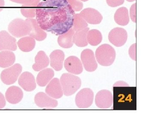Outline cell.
Segmentation results:
<instances>
[{"label": "cell", "instance_id": "12", "mask_svg": "<svg viewBox=\"0 0 154 115\" xmlns=\"http://www.w3.org/2000/svg\"><path fill=\"white\" fill-rule=\"evenodd\" d=\"M64 64L67 71L72 74H80L83 71L82 63L76 56L68 57L65 60Z\"/></svg>", "mask_w": 154, "mask_h": 115}, {"label": "cell", "instance_id": "35", "mask_svg": "<svg viewBox=\"0 0 154 115\" xmlns=\"http://www.w3.org/2000/svg\"><path fill=\"white\" fill-rule=\"evenodd\" d=\"M128 84L123 81H118L114 84L113 87H128Z\"/></svg>", "mask_w": 154, "mask_h": 115}, {"label": "cell", "instance_id": "18", "mask_svg": "<svg viewBox=\"0 0 154 115\" xmlns=\"http://www.w3.org/2000/svg\"><path fill=\"white\" fill-rule=\"evenodd\" d=\"M65 54L62 50L56 49L53 51L50 55V65L57 71H60L63 68Z\"/></svg>", "mask_w": 154, "mask_h": 115}, {"label": "cell", "instance_id": "13", "mask_svg": "<svg viewBox=\"0 0 154 115\" xmlns=\"http://www.w3.org/2000/svg\"><path fill=\"white\" fill-rule=\"evenodd\" d=\"M18 82L19 85L26 91H32L36 88L35 78L32 73L28 72H25L21 75Z\"/></svg>", "mask_w": 154, "mask_h": 115}, {"label": "cell", "instance_id": "9", "mask_svg": "<svg viewBox=\"0 0 154 115\" xmlns=\"http://www.w3.org/2000/svg\"><path fill=\"white\" fill-rule=\"evenodd\" d=\"M81 58L86 71L92 72L97 69L98 64L93 50L89 49H84L81 53Z\"/></svg>", "mask_w": 154, "mask_h": 115}, {"label": "cell", "instance_id": "38", "mask_svg": "<svg viewBox=\"0 0 154 115\" xmlns=\"http://www.w3.org/2000/svg\"><path fill=\"white\" fill-rule=\"evenodd\" d=\"M80 1H82L86 2L87 1H89V0H80Z\"/></svg>", "mask_w": 154, "mask_h": 115}, {"label": "cell", "instance_id": "15", "mask_svg": "<svg viewBox=\"0 0 154 115\" xmlns=\"http://www.w3.org/2000/svg\"><path fill=\"white\" fill-rule=\"evenodd\" d=\"M34 100L36 105L39 108H55L58 105V102L56 100L43 92L36 94Z\"/></svg>", "mask_w": 154, "mask_h": 115}, {"label": "cell", "instance_id": "37", "mask_svg": "<svg viewBox=\"0 0 154 115\" xmlns=\"http://www.w3.org/2000/svg\"><path fill=\"white\" fill-rule=\"evenodd\" d=\"M127 1H128V2H131L134 1H135L136 0H126Z\"/></svg>", "mask_w": 154, "mask_h": 115}, {"label": "cell", "instance_id": "14", "mask_svg": "<svg viewBox=\"0 0 154 115\" xmlns=\"http://www.w3.org/2000/svg\"><path fill=\"white\" fill-rule=\"evenodd\" d=\"M45 92L52 98H61L63 96V93L60 80L57 78L51 80L46 87Z\"/></svg>", "mask_w": 154, "mask_h": 115}, {"label": "cell", "instance_id": "10", "mask_svg": "<svg viewBox=\"0 0 154 115\" xmlns=\"http://www.w3.org/2000/svg\"><path fill=\"white\" fill-rule=\"evenodd\" d=\"M29 28L28 36L38 41H42L47 37V33L39 27L37 21L32 18L25 20Z\"/></svg>", "mask_w": 154, "mask_h": 115}, {"label": "cell", "instance_id": "30", "mask_svg": "<svg viewBox=\"0 0 154 115\" xmlns=\"http://www.w3.org/2000/svg\"><path fill=\"white\" fill-rule=\"evenodd\" d=\"M106 1L108 6L112 7H115L123 4L125 0H106Z\"/></svg>", "mask_w": 154, "mask_h": 115}, {"label": "cell", "instance_id": "27", "mask_svg": "<svg viewBox=\"0 0 154 115\" xmlns=\"http://www.w3.org/2000/svg\"><path fill=\"white\" fill-rule=\"evenodd\" d=\"M102 40V33L99 30L93 29L89 30L87 34L88 43L93 46H97Z\"/></svg>", "mask_w": 154, "mask_h": 115}, {"label": "cell", "instance_id": "1", "mask_svg": "<svg viewBox=\"0 0 154 115\" xmlns=\"http://www.w3.org/2000/svg\"><path fill=\"white\" fill-rule=\"evenodd\" d=\"M75 15L66 0H44L36 7V21L39 27L56 36L72 28Z\"/></svg>", "mask_w": 154, "mask_h": 115}, {"label": "cell", "instance_id": "7", "mask_svg": "<svg viewBox=\"0 0 154 115\" xmlns=\"http://www.w3.org/2000/svg\"><path fill=\"white\" fill-rule=\"evenodd\" d=\"M127 31L122 28H113L108 35L109 41L116 47L123 46L127 41Z\"/></svg>", "mask_w": 154, "mask_h": 115}, {"label": "cell", "instance_id": "6", "mask_svg": "<svg viewBox=\"0 0 154 115\" xmlns=\"http://www.w3.org/2000/svg\"><path fill=\"white\" fill-rule=\"evenodd\" d=\"M94 93L90 88H84L77 94L75 104L79 108H88L93 104Z\"/></svg>", "mask_w": 154, "mask_h": 115}, {"label": "cell", "instance_id": "33", "mask_svg": "<svg viewBox=\"0 0 154 115\" xmlns=\"http://www.w3.org/2000/svg\"><path fill=\"white\" fill-rule=\"evenodd\" d=\"M14 2L22 4H28L34 3L36 0H10Z\"/></svg>", "mask_w": 154, "mask_h": 115}, {"label": "cell", "instance_id": "8", "mask_svg": "<svg viewBox=\"0 0 154 115\" xmlns=\"http://www.w3.org/2000/svg\"><path fill=\"white\" fill-rule=\"evenodd\" d=\"M113 96L111 92L107 90L99 91L95 97V104L99 108H109L113 104Z\"/></svg>", "mask_w": 154, "mask_h": 115}, {"label": "cell", "instance_id": "28", "mask_svg": "<svg viewBox=\"0 0 154 115\" xmlns=\"http://www.w3.org/2000/svg\"><path fill=\"white\" fill-rule=\"evenodd\" d=\"M88 27V24L81 14H76L74 16L73 29L75 31H80L85 29Z\"/></svg>", "mask_w": 154, "mask_h": 115}, {"label": "cell", "instance_id": "11", "mask_svg": "<svg viewBox=\"0 0 154 115\" xmlns=\"http://www.w3.org/2000/svg\"><path fill=\"white\" fill-rule=\"evenodd\" d=\"M17 49V40L8 32L3 30L0 32V51H15Z\"/></svg>", "mask_w": 154, "mask_h": 115}, {"label": "cell", "instance_id": "5", "mask_svg": "<svg viewBox=\"0 0 154 115\" xmlns=\"http://www.w3.org/2000/svg\"><path fill=\"white\" fill-rule=\"evenodd\" d=\"M22 69V66L19 63H16L11 67L4 69L1 75L2 81L7 85L15 83L21 74Z\"/></svg>", "mask_w": 154, "mask_h": 115}, {"label": "cell", "instance_id": "19", "mask_svg": "<svg viewBox=\"0 0 154 115\" xmlns=\"http://www.w3.org/2000/svg\"><path fill=\"white\" fill-rule=\"evenodd\" d=\"M35 63L33 64L32 68L34 71H39L48 66L50 60L45 52L40 51L38 52L35 57Z\"/></svg>", "mask_w": 154, "mask_h": 115}, {"label": "cell", "instance_id": "23", "mask_svg": "<svg viewBox=\"0 0 154 115\" xmlns=\"http://www.w3.org/2000/svg\"><path fill=\"white\" fill-rule=\"evenodd\" d=\"M114 20L116 24L124 26L128 25L130 21L128 11L125 7L119 8L116 12Z\"/></svg>", "mask_w": 154, "mask_h": 115}, {"label": "cell", "instance_id": "25", "mask_svg": "<svg viewBox=\"0 0 154 115\" xmlns=\"http://www.w3.org/2000/svg\"><path fill=\"white\" fill-rule=\"evenodd\" d=\"M90 29L87 28L84 30L76 31L73 37V42L79 47H85L88 46L87 34Z\"/></svg>", "mask_w": 154, "mask_h": 115}, {"label": "cell", "instance_id": "16", "mask_svg": "<svg viewBox=\"0 0 154 115\" xmlns=\"http://www.w3.org/2000/svg\"><path fill=\"white\" fill-rule=\"evenodd\" d=\"M80 14L86 22L91 25H98L103 19L102 15L99 11L91 8L84 9Z\"/></svg>", "mask_w": 154, "mask_h": 115}, {"label": "cell", "instance_id": "32", "mask_svg": "<svg viewBox=\"0 0 154 115\" xmlns=\"http://www.w3.org/2000/svg\"><path fill=\"white\" fill-rule=\"evenodd\" d=\"M130 57L134 60H136V44H133L128 50Z\"/></svg>", "mask_w": 154, "mask_h": 115}, {"label": "cell", "instance_id": "24", "mask_svg": "<svg viewBox=\"0 0 154 115\" xmlns=\"http://www.w3.org/2000/svg\"><path fill=\"white\" fill-rule=\"evenodd\" d=\"M19 49L24 52H29L34 49L36 45L35 39L30 36L23 37L17 42Z\"/></svg>", "mask_w": 154, "mask_h": 115}, {"label": "cell", "instance_id": "4", "mask_svg": "<svg viewBox=\"0 0 154 115\" xmlns=\"http://www.w3.org/2000/svg\"><path fill=\"white\" fill-rule=\"evenodd\" d=\"M9 32L12 36L21 38L28 35L29 28L26 21L21 19H14L8 26Z\"/></svg>", "mask_w": 154, "mask_h": 115}, {"label": "cell", "instance_id": "17", "mask_svg": "<svg viewBox=\"0 0 154 115\" xmlns=\"http://www.w3.org/2000/svg\"><path fill=\"white\" fill-rule=\"evenodd\" d=\"M7 101L12 104H17L22 100L23 97V92L20 88L13 86L9 87L5 93Z\"/></svg>", "mask_w": 154, "mask_h": 115}, {"label": "cell", "instance_id": "3", "mask_svg": "<svg viewBox=\"0 0 154 115\" xmlns=\"http://www.w3.org/2000/svg\"><path fill=\"white\" fill-rule=\"evenodd\" d=\"M97 62L103 66H110L115 60L116 53L115 49L108 44H103L99 46L96 51Z\"/></svg>", "mask_w": 154, "mask_h": 115}, {"label": "cell", "instance_id": "2", "mask_svg": "<svg viewBox=\"0 0 154 115\" xmlns=\"http://www.w3.org/2000/svg\"><path fill=\"white\" fill-rule=\"evenodd\" d=\"M60 81L63 94L66 96L75 93L82 85L81 78L72 73H63L61 76Z\"/></svg>", "mask_w": 154, "mask_h": 115}, {"label": "cell", "instance_id": "26", "mask_svg": "<svg viewBox=\"0 0 154 115\" xmlns=\"http://www.w3.org/2000/svg\"><path fill=\"white\" fill-rule=\"evenodd\" d=\"M40 0H36L34 3L22 5L20 8L21 13L24 16L28 18H34L36 16V7Z\"/></svg>", "mask_w": 154, "mask_h": 115}, {"label": "cell", "instance_id": "34", "mask_svg": "<svg viewBox=\"0 0 154 115\" xmlns=\"http://www.w3.org/2000/svg\"><path fill=\"white\" fill-rule=\"evenodd\" d=\"M6 100L4 95L0 92V110L2 109L6 105Z\"/></svg>", "mask_w": 154, "mask_h": 115}, {"label": "cell", "instance_id": "22", "mask_svg": "<svg viewBox=\"0 0 154 115\" xmlns=\"http://www.w3.org/2000/svg\"><path fill=\"white\" fill-rule=\"evenodd\" d=\"M75 33L73 28H71L66 33L60 35L57 41L59 45L64 48H70L73 45V37Z\"/></svg>", "mask_w": 154, "mask_h": 115}, {"label": "cell", "instance_id": "36", "mask_svg": "<svg viewBox=\"0 0 154 115\" xmlns=\"http://www.w3.org/2000/svg\"><path fill=\"white\" fill-rule=\"evenodd\" d=\"M5 6V1L4 0H0V12L3 10Z\"/></svg>", "mask_w": 154, "mask_h": 115}, {"label": "cell", "instance_id": "21", "mask_svg": "<svg viewBox=\"0 0 154 115\" xmlns=\"http://www.w3.org/2000/svg\"><path fill=\"white\" fill-rule=\"evenodd\" d=\"M15 54L10 50H3L0 52V67L5 68L12 66L15 63Z\"/></svg>", "mask_w": 154, "mask_h": 115}, {"label": "cell", "instance_id": "20", "mask_svg": "<svg viewBox=\"0 0 154 115\" xmlns=\"http://www.w3.org/2000/svg\"><path fill=\"white\" fill-rule=\"evenodd\" d=\"M54 71L52 69L46 68L42 69L36 77V82L40 87H45L48 84L53 77Z\"/></svg>", "mask_w": 154, "mask_h": 115}, {"label": "cell", "instance_id": "31", "mask_svg": "<svg viewBox=\"0 0 154 115\" xmlns=\"http://www.w3.org/2000/svg\"><path fill=\"white\" fill-rule=\"evenodd\" d=\"M131 19L133 22H136V3H134L131 7L130 10Z\"/></svg>", "mask_w": 154, "mask_h": 115}, {"label": "cell", "instance_id": "29", "mask_svg": "<svg viewBox=\"0 0 154 115\" xmlns=\"http://www.w3.org/2000/svg\"><path fill=\"white\" fill-rule=\"evenodd\" d=\"M74 11H81L83 8V4L79 0H66Z\"/></svg>", "mask_w": 154, "mask_h": 115}]
</instances>
